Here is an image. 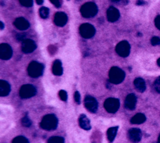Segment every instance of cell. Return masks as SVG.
<instances>
[{"instance_id": "3", "label": "cell", "mask_w": 160, "mask_h": 143, "mask_svg": "<svg viewBox=\"0 0 160 143\" xmlns=\"http://www.w3.org/2000/svg\"><path fill=\"white\" fill-rule=\"evenodd\" d=\"M98 8L96 4L92 2H88L84 4L80 8L81 15L86 18H92L96 15Z\"/></svg>"}, {"instance_id": "11", "label": "cell", "mask_w": 160, "mask_h": 143, "mask_svg": "<svg viewBox=\"0 0 160 143\" xmlns=\"http://www.w3.org/2000/svg\"><path fill=\"white\" fill-rule=\"evenodd\" d=\"M36 48V43L30 39H26L22 42L21 50L24 53H31Z\"/></svg>"}, {"instance_id": "39", "label": "cell", "mask_w": 160, "mask_h": 143, "mask_svg": "<svg viewBox=\"0 0 160 143\" xmlns=\"http://www.w3.org/2000/svg\"><path fill=\"white\" fill-rule=\"evenodd\" d=\"M112 2H114V3H117V2H119L121 0H111Z\"/></svg>"}, {"instance_id": "31", "label": "cell", "mask_w": 160, "mask_h": 143, "mask_svg": "<svg viewBox=\"0 0 160 143\" xmlns=\"http://www.w3.org/2000/svg\"><path fill=\"white\" fill-rule=\"evenodd\" d=\"M151 43L152 45H153V46L160 45V38L157 36H154L151 38Z\"/></svg>"}, {"instance_id": "29", "label": "cell", "mask_w": 160, "mask_h": 143, "mask_svg": "<svg viewBox=\"0 0 160 143\" xmlns=\"http://www.w3.org/2000/svg\"><path fill=\"white\" fill-rule=\"evenodd\" d=\"M154 87L155 90L159 93H160V77L157 78L156 80H155L154 83Z\"/></svg>"}, {"instance_id": "18", "label": "cell", "mask_w": 160, "mask_h": 143, "mask_svg": "<svg viewBox=\"0 0 160 143\" xmlns=\"http://www.w3.org/2000/svg\"><path fill=\"white\" fill-rule=\"evenodd\" d=\"M11 92V86L9 83L3 80H0V96L5 97L9 95Z\"/></svg>"}, {"instance_id": "32", "label": "cell", "mask_w": 160, "mask_h": 143, "mask_svg": "<svg viewBox=\"0 0 160 143\" xmlns=\"http://www.w3.org/2000/svg\"><path fill=\"white\" fill-rule=\"evenodd\" d=\"M154 23L155 25L156 26V28L160 30V15L158 16L156 18H155V21H154Z\"/></svg>"}, {"instance_id": "14", "label": "cell", "mask_w": 160, "mask_h": 143, "mask_svg": "<svg viewBox=\"0 0 160 143\" xmlns=\"http://www.w3.org/2000/svg\"><path fill=\"white\" fill-rule=\"evenodd\" d=\"M137 102V98L134 93H130L127 95L124 101V107L126 109L132 110L135 109Z\"/></svg>"}, {"instance_id": "12", "label": "cell", "mask_w": 160, "mask_h": 143, "mask_svg": "<svg viewBox=\"0 0 160 143\" xmlns=\"http://www.w3.org/2000/svg\"><path fill=\"white\" fill-rule=\"evenodd\" d=\"M128 137L133 143L139 142L142 137L141 130L138 128H132L128 131Z\"/></svg>"}, {"instance_id": "37", "label": "cell", "mask_w": 160, "mask_h": 143, "mask_svg": "<svg viewBox=\"0 0 160 143\" xmlns=\"http://www.w3.org/2000/svg\"><path fill=\"white\" fill-rule=\"evenodd\" d=\"M4 25L2 21H1L0 22V28H1V29H2L4 28Z\"/></svg>"}, {"instance_id": "4", "label": "cell", "mask_w": 160, "mask_h": 143, "mask_svg": "<svg viewBox=\"0 0 160 143\" xmlns=\"http://www.w3.org/2000/svg\"><path fill=\"white\" fill-rule=\"evenodd\" d=\"M44 66L43 64L36 61H31L28 66V72L29 75L32 78H38L42 75Z\"/></svg>"}, {"instance_id": "23", "label": "cell", "mask_w": 160, "mask_h": 143, "mask_svg": "<svg viewBox=\"0 0 160 143\" xmlns=\"http://www.w3.org/2000/svg\"><path fill=\"white\" fill-rule=\"evenodd\" d=\"M48 143H64V139L62 137L52 136L48 139Z\"/></svg>"}, {"instance_id": "25", "label": "cell", "mask_w": 160, "mask_h": 143, "mask_svg": "<svg viewBox=\"0 0 160 143\" xmlns=\"http://www.w3.org/2000/svg\"><path fill=\"white\" fill-rule=\"evenodd\" d=\"M12 143H29V140L24 136H18L14 138Z\"/></svg>"}, {"instance_id": "40", "label": "cell", "mask_w": 160, "mask_h": 143, "mask_svg": "<svg viewBox=\"0 0 160 143\" xmlns=\"http://www.w3.org/2000/svg\"><path fill=\"white\" fill-rule=\"evenodd\" d=\"M158 143H160V135H159V137H158Z\"/></svg>"}, {"instance_id": "6", "label": "cell", "mask_w": 160, "mask_h": 143, "mask_svg": "<svg viewBox=\"0 0 160 143\" xmlns=\"http://www.w3.org/2000/svg\"><path fill=\"white\" fill-rule=\"evenodd\" d=\"M36 93V88L31 84L23 85L19 90V96L22 98H29L34 97Z\"/></svg>"}, {"instance_id": "5", "label": "cell", "mask_w": 160, "mask_h": 143, "mask_svg": "<svg viewBox=\"0 0 160 143\" xmlns=\"http://www.w3.org/2000/svg\"><path fill=\"white\" fill-rule=\"evenodd\" d=\"M120 106V102L118 98H108L104 103V107L106 110L111 114L116 113Z\"/></svg>"}, {"instance_id": "17", "label": "cell", "mask_w": 160, "mask_h": 143, "mask_svg": "<svg viewBox=\"0 0 160 143\" xmlns=\"http://www.w3.org/2000/svg\"><path fill=\"white\" fill-rule=\"evenodd\" d=\"M79 125L84 130H90L91 126L90 124V121L87 116L84 114H81L79 117Z\"/></svg>"}, {"instance_id": "2", "label": "cell", "mask_w": 160, "mask_h": 143, "mask_svg": "<svg viewBox=\"0 0 160 143\" xmlns=\"http://www.w3.org/2000/svg\"><path fill=\"white\" fill-rule=\"evenodd\" d=\"M125 78L124 72L118 66H112L109 72V82L113 84L121 83Z\"/></svg>"}, {"instance_id": "24", "label": "cell", "mask_w": 160, "mask_h": 143, "mask_svg": "<svg viewBox=\"0 0 160 143\" xmlns=\"http://www.w3.org/2000/svg\"><path fill=\"white\" fill-rule=\"evenodd\" d=\"M39 13L42 19H46L49 16V9L46 7H41L39 10Z\"/></svg>"}, {"instance_id": "7", "label": "cell", "mask_w": 160, "mask_h": 143, "mask_svg": "<svg viewBox=\"0 0 160 143\" xmlns=\"http://www.w3.org/2000/svg\"><path fill=\"white\" fill-rule=\"evenodd\" d=\"M96 33L95 28L89 23L82 24L79 27V33L81 36L86 39H89L94 36Z\"/></svg>"}, {"instance_id": "33", "label": "cell", "mask_w": 160, "mask_h": 143, "mask_svg": "<svg viewBox=\"0 0 160 143\" xmlns=\"http://www.w3.org/2000/svg\"><path fill=\"white\" fill-rule=\"evenodd\" d=\"M26 35L24 33H21V34H18L16 36V38L18 41H24L25 40Z\"/></svg>"}, {"instance_id": "9", "label": "cell", "mask_w": 160, "mask_h": 143, "mask_svg": "<svg viewBox=\"0 0 160 143\" xmlns=\"http://www.w3.org/2000/svg\"><path fill=\"white\" fill-rule=\"evenodd\" d=\"M86 109L91 113H96L98 110V103L95 98L91 95H86L84 100Z\"/></svg>"}, {"instance_id": "15", "label": "cell", "mask_w": 160, "mask_h": 143, "mask_svg": "<svg viewBox=\"0 0 160 143\" xmlns=\"http://www.w3.org/2000/svg\"><path fill=\"white\" fill-rule=\"evenodd\" d=\"M106 14L108 20L112 23L116 21L119 18L120 16L119 10L113 6H111L108 8V9L107 10Z\"/></svg>"}, {"instance_id": "10", "label": "cell", "mask_w": 160, "mask_h": 143, "mask_svg": "<svg viewBox=\"0 0 160 143\" xmlns=\"http://www.w3.org/2000/svg\"><path fill=\"white\" fill-rule=\"evenodd\" d=\"M12 50L11 46L7 43L0 45V58L4 60H8L11 58Z\"/></svg>"}, {"instance_id": "36", "label": "cell", "mask_w": 160, "mask_h": 143, "mask_svg": "<svg viewBox=\"0 0 160 143\" xmlns=\"http://www.w3.org/2000/svg\"><path fill=\"white\" fill-rule=\"evenodd\" d=\"M36 2L38 5H41V4H42L44 0H36Z\"/></svg>"}, {"instance_id": "19", "label": "cell", "mask_w": 160, "mask_h": 143, "mask_svg": "<svg viewBox=\"0 0 160 143\" xmlns=\"http://www.w3.org/2000/svg\"><path fill=\"white\" fill-rule=\"evenodd\" d=\"M52 72L54 75L57 76H61L63 73V68L62 66V63L59 60H56L52 67Z\"/></svg>"}, {"instance_id": "41", "label": "cell", "mask_w": 160, "mask_h": 143, "mask_svg": "<svg viewBox=\"0 0 160 143\" xmlns=\"http://www.w3.org/2000/svg\"><path fill=\"white\" fill-rule=\"evenodd\" d=\"M68 1H69V0H68Z\"/></svg>"}, {"instance_id": "22", "label": "cell", "mask_w": 160, "mask_h": 143, "mask_svg": "<svg viewBox=\"0 0 160 143\" xmlns=\"http://www.w3.org/2000/svg\"><path fill=\"white\" fill-rule=\"evenodd\" d=\"M118 130V126H116V127H110L107 130V137L108 140L110 142H112L117 134V132Z\"/></svg>"}, {"instance_id": "8", "label": "cell", "mask_w": 160, "mask_h": 143, "mask_svg": "<svg viewBox=\"0 0 160 143\" xmlns=\"http://www.w3.org/2000/svg\"><path fill=\"white\" fill-rule=\"evenodd\" d=\"M116 51L121 57H127L130 53L131 46L127 41H120L116 46Z\"/></svg>"}, {"instance_id": "1", "label": "cell", "mask_w": 160, "mask_h": 143, "mask_svg": "<svg viewBox=\"0 0 160 143\" xmlns=\"http://www.w3.org/2000/svg\"><path fill=\"white\" fill-rule=\"evenodd\" d=\"M58 124L57 117L52 114L46 115L40 122V127L46 130H52L56 129Z\"/></svg>"}, {"instance_id": "28", "label": "cell", "mask_w": 160, "mask_h": 143, "mask_svg": "<svg viewBox=\"0 0 160 143\" xmlns=\"http://www.w3.org/2000/svg\"><path fill=\"white\" fill-rule=\"evenodd\" d=\"M59 96L61 100H62V101H66L68 99L67 92L64 90H61L59 92Z\"/></svg>"}, {"instance_id": "13", "label": "cell", "mask_w": 160, "mask_h": 143, "mask_svg": "<svg viewBox=\"0 0 160 143\" xmlns=\"http://www.w3.org/2000/svg\"><path fill=\"white\" fill-rule=\"evenodd\" d=\"M68 21V16L63 12H57L54 17V23L59 27L64 26Z\"/></svg>"}, {"instance_id": "21", "label": "cell", "mask_w": 160, "mask_h": 143, "mask_svg": "<svg viewBox=\"0 0 160 143\" xmlns=\"http://www.w3.org/2000/svg\"><path fill=\"white\" fill-rule=\"evenodd\" d=\"M146 118V116L141 113H138L134 115L131 119V123L133 124H140L145 122Z\"/></svg>"}, {"instance_id": "35", "label": "cell", "mask_w": 160, "mask_h": 143, "mask_svg": "<svg viewBox=\"0 0 160 143\" xmlns=\"http://www.w3.org/2000/svg\"><path fill=\"white\" fill-rule=\"evenodd\" d=\"M144 3H145V2L143 0H138L137 2H136V4L138 5V6L143 5Z\"/></svg>"}, {"instance_id": "16", "label": "cell", "mask_w": 160, "mask_h": 143, "mask_svg": "<svg viewBox=\"0 0 160 143\" xmlns=\"http://www.w3.org/2000/svg\"><path fill=\"white\" fill-rule=\"evenodd\" d=\"M14 25L19 30H26L28 29L30 26L28 21L22 17L16 18L14 22Z\"/></svg>"}, {"instance_id": "30", "label": "cell", "mask_w": 160, "mask_h": 143, "mask_svg": "<svg viewBox=\"0 0 160 143\" xmlns=\"http://www.w3.org/2000/svg\"><path fill=\"white\" fill-rule=\"evenodd\" d=\"M74 101L76 102V103L77 104H80L81 103V96H80V93H79L78 91H76V92H74Z\"/></svg>"}, {"instance_id": "20", "label": "cell", "mask_w": 160, "mask_h": 143, "mask_svg": "<svg viewBox=\"0 0 160 143\" xmlns=\"http://www.w3.org/2000/svg\"><path fill=\"white\" fill-rule=\"evenodd\" d=\"M134 85L137 91L139 92H144L146 90V83L141 78H136L134 80Z\"/></svg>"}, {"instance_id": "27", "label": "cell", "mask_w": 160, "mask_h": 143, "mask_svg": "<svg viewBox=\"0 0 160 143\" xmlns=\"http://www.w3.org/2000/svg\"><path fill=\"white\" fill-rule=\"evenodd\" d=\"M21 5L25 7H31L33 4V0H19Z\"/></svg>"}, {"instance_id": "34", "label": "cell", "mask_w": 160, "mask_h": 143, "mask_svg": "<svg viewBox=\"0 0 160 143\" xmlns=\"http://www.w3.org/2000/svg\"><path fill=\"white\" fill-rule=\"evenodd\" d=\"M56 8H59L61 6L59 0H49Z\"/></svg>"}, {"instance_id": "38", "label": "cell", "mask_w": 160, "mask_h": 143, "mask_svg": "<svg viewBox=\"0 0 160 143\" xmlns=\"http://www.w3.org/2000/svg\"><path fill=\"white\" fill-rule=\"evenodd\" d=\"M157 63H158V66H160V58L157 60Z\"/></svg>"}, {"instance_id": "26", "label": "cell", "mask_w": 160, "mask_h": 143, "mask_svg": "<svg viewBox=\"0 0 160 143\" xmlns=\"http://www.w3.org/2000/svg\"><path fill=\"white\" fill-rule=\"evenodd\" d=\"M21 124L24 127H29L31 125L32 122L28 116H25L21 119Z\"/></svg>"}]
</instances>
